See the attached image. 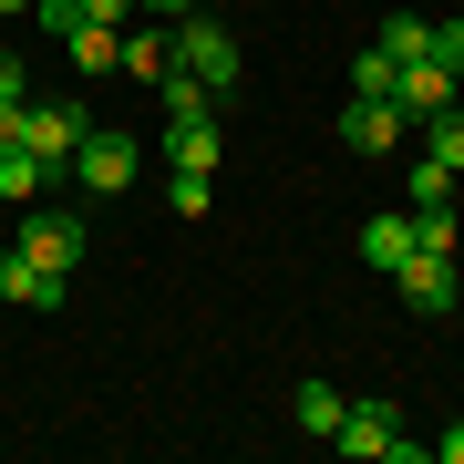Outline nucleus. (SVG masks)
<instances>
[{
  "label": "nucleus",
  "mask_w": 464,
  "mask_h": 464,
  "mask_svg": "<svg viewBox=\"0 0 464 464\" xmlns=\"http://www.w3.org/2000/svg\"><path fill=\"white\" fill-rule=\"evenodd\" d=\"M114 72H134V83H166V32H124V63Z\"/></svg>",
  "instance_id": "f3484780"
},
{
  "label": "nucleus",
  "mask_w": 464,
  "mask_h": 464,
  "mask_svg": "<svg viewBox=\"0 0 464 464\" xmlns=\"http://www.w3.org/2000/svg\"><path fill=\"white\" fill-rule=\"evenodd\" d=\"M63 289H72V279H52L42 258L0 248V299H11V310H63Z\"/></svg>",
  "instance_id": "1a4fd4ad"
},
{
  "label": "nucleus",
  "mask_w": 464,
  "mask_h": 464,
  "mask_svg": "<svg viewBox=\"0 0 464 464\" xmlns=\"http://www.w3.org/2000/svg\"><path fill=\"white\" fill-rule=\"evenodd\" d=\"M331 444H341V454H362V464H413V454H423L413 433H402V413H392V402H351Z\"/></svg>",
  "instance_id": "7ed1b4c3"
},
{
  "label": "nucleus",
  "mask_w": 464,
  "mask_h": 464,
  "mask_svg": "<svg viewBox=\"0 0 464 464\" xmlns=\"http://www.w3.org/2000/svg\"><path fill=\"white\" fill-rule=\"evenodd\" d=\"M83 21H134V0H83Z\"/></svg>",
  "instance_id": "393cba45"
},
{
  "label": "nucleus",
  "mask_w": 464,
  "mask_h": 464,
  "mask_svg": "<svg viewBox=\"0 0 464 464\" xmlns=\"http://www.w3.org/2000/svg\"><path fill=\"white\" fill-rule=\"evenodd\" d=\"M423 155L464 176V103H444V114H423Z\"/></svg>",
  "instance_id": "dca6fc26"
},
{
  "label": "nucleus",
  "mask_w": 464,
  "mask_h": 464,
  "mask_svg": "<svg viewBox=\"0 0 464 464\" xmlns=\"http://www.w3.org/2000/svg\"><path fill=\"white\" fill-rule=\"evenodd\" d=\"M11 134H21V103H0V145H11Z\"/></svg>",
  "instance_id": "bb28decb"
},
{
  "label": "nucleus",
  "mask_w": 464,
  "mask_h": 464,
  "mask_svg": "<svg viewBox=\"0 0 464 464\" xmlns=\"http://www.w3.org/2000/svg\"><path fill=\"white\" fill-rule=\"evenodd\" d=\"M21 11H32V0H0V21H21Z\"/></svg>",
  "instance_id": "cd10ccee"
},
{
  "label": "nucleus",
  "mask_w": 464,
  "mask_h": 464,
  "mask_svg": "<svg viewBox=\"0 0 464 464\" xmlns=\"http://www.w3.org/2000/svg\"><path fill=\"white\" fill-rule=\"evenodd\" d=\"M454 197V166H433V155H423V166H413V207H444Z\"/></svg>",
  "instance_id": "412c9836"
},
{
  "label": "nucleus",
  "mask_w": 464,
  "mask_h": 464,
  "mask_svg": "<svg viewBox=\"0 0 464 464\" xmlns=\"http://www.w3.org/2000/svg\"><path fill=\"white\" fill-rule=\"evenodd\" d=\"M392 289H402V310H413V320H454V299H464V279H454L444 248H413V258L392 268Z\"/></svg>",
  "instance_id": "20e7f679"
},
{
  "label": "nucleus",
  "mask_w": 464,
  "mask_h": 464,
  "mask_svg": "<svg viewBox=\"0 0 464 464\" xmlns=\"http://www.w3.org/2000/svg\"><path fill=\"white\" fill-rule=\"evenodd\" d=\"M433 63H444L454 83H464V21H433Z\"/></svg>",
  "instance_id": "4be33fe9"
},
{
  "label": "nucleus",
  "mask_w": 464,
  "mask_h": 464,
  "mask_svg": "<svg viewBox=\"0 0 464 464\" xmlns=\"http://www.w3.org/2000/svg\"><path fill=\"white\" fill-rule=\"evenodd\" d=\"M155 93H166V124H176V114H217V93H207V83H186V72H166Z\"/></svg>",
  "instance_id": "6ab92c4d"
},
{
  "label": "nucleus",
  "mask_w": 464,
  "mask_h": 464,
  "mask_svg": "<svg viewBox=\"0 0 464 464\" xmlns=\"http://www.w3.org/2000/svg\"><path fill=\"white\" fill-rule=\"evenodd\" d=\"M134 11H155V21H186V11H207V0H134Z\"/></svg>",
  "instance_id": "b1692460"
},
{
  "label": "nucleus",
  "mask_w": 464,
  "mask_h": 464,
  "mask_svg": "<svg viewBox=\"0 0 464 464\" xmlns=\"http://www.w3.org/2000/svg\"><path fill=\"white\" fill-rule=\"evenodd\" d=\"M372 42L392 52V63H433V21H413V11H392V21H382Z\"/></svg>",
  "instance_id": "2eb2a0df"
},
{
  "label": "nucleus",
  "mask_w": 464,
  "mask_h": 464,
  "mask_svg": "<svg viewBox=\"0 0 464 464\" xmlns=\"http://www.w3.org/2000/svg\"><path fill=\"white\" fill-rule=\"evenodd\" d=\"M63 52H72V72H114L124 63V32H114V21H72Z\"/></svg>",
  "instance_id": "f8f14e48"
},
{
  "label": "nucleus",
  "mask_w": 464,
  "mask_h": 464,
  "mask_svg": "<svg viewBox=\"0 0 464 464\" xmlns=\"http://www.w3.org/2000/svg\"><path fill=\"white\" fill-rule=\"evenodd\" d=\"M299 433H341V413H351V392H331V382H299Z\"/></svg>",
  "instance_id": "4468645a"
},
{
  "label": "nucleus",
  "mask_w": 464,
  "mask_h": 464,
  "mask_svg": "<svg viewBox=\"0 0 464 464\" xmlns=\"http://www.w3.org/2000/svg\"><path fill=\"white\" fill-rule=\"evenodd\" d=\"M166 72H186V83H207V93H227V83H237V32H227V21H207V11H186L176 32H166Z\"/></svg>",
  "instance_id": "f257e3e1"
},
{
  "label": "nucleus",
  "mask_w": 464,
  "mask_h": 464,
  "mask_svg": "<svg viewBox=\"0 0 464 464\" xmlns=\"http://www.w3.org/2000/svg\"><path fill=\"white\" fill-rule=\"evenodd\" d=\"M433 454H444V464H464V423H444V444H433Z\"/></svg>",
  "instance_id": "a878e982"
},
{
  "label": "nucleus",
  "mask_w": 464,
  "mask_h": 464,
  "mask_svg": "<svg viewBox=\"0 0 464 464\" xmlns=\"http://www.w3.org/2000/svg\"><path fill=\"white\" fill-rule=\"evenodd\" d=\"M11 145H32L52 176H72V145H83V103H21V134Z\"/></svg>",
  "instance_id": "423d86ee"
},
{
  "label": "nucleus",
  "mask_w": 464,
  "mask_h": 464,
  "mask_svg": "<svg viewBox=\"0 0 464 464\" xmlns=\"http://www.w3.org/2000/svg\"><path fill=\"white\" fill-rule=\"evenodd\" d=\"M21 258H42L52 279H72L83 268V217H63V207H21V237H11Z\"/></svg>",
  "instance_id": "39448f33"
},
{
  "label": "nucleus",
  "mask_w": 464,
  "mask_h": 464,
  "mask_svg": "<svg viewBox=\"0 0 464 464\" xmlns=\"http://www.w3.org/2000/svg\"><path fill=\"white\" fill-rule=\"evenodd\" d=\"M392 72H402V63H392V52H382V42H372V52H362V63H351V93H392Z\"/></svg>",
  "instance_id": "aec40b11"
},
{
  "label": "nucleus",
  "mask_w": 464,
  "mask_h": 464,
  "mask_svg": "<svg viewBox=\"0 0 464 464\" xmlns=\"http://www.w3.org/2000/svg\"><path fill=\"white\" fill-rule=\"evenodd\" d=\"M166 166L176 176H217V114H176L166 124Z\"/></svg>",
  "instance_id": "9d476101"
},
{
  "label": "nucleus",
  "mask_w": 464,
  "mask_h": 464,
  "mask_svg": "<svg viewBox=\"0 0 464 464\" xmlns=\"http://www.w3.org/2000/svg\"><path fill=\"white\" fill-rule=\"evenodd\" d=\"M382 103H392L402 124H423V114H444V103H464V83H454L444 63H402V72H392V93H382Z\"/></svg>",
  "instance_id": "0eeeda50"
},
{
  "label": "nucleus",
  "mask_w": 464,
  "mask_h": 464,
  "mask_svg": "<svg viewBox=\"0 0 464 464\" xmlns=\"http://www.w3.org/2000/svg\"><path fill=\"white\" fill-rule=\"evenodd\" d=\"M362 258L372 268H402V258H413V217H362Z\"/></svg>",
  "instance_id": "ddd939ff"
},
{
  "label": "nucleus",
  "mask_w": 464,
  "mask_h": 464,
  "mask_svg": "<svg viewBox=\"0 0 464 464\" xmlns=\"http://www.w3.org/2000/svg\"><path fill=\"white\" fill-rule=\"evenodd\" d=\"M134 166H145V145H134L124 124H83V145H72V186H83V197H124Z\"/></svg>",
  "instance_id": "f03ea898"
},
{
  "label": "nucleus",
  "mask_w": 464,
  "mask_h": 464,
  "mask_svg": "<svg viewBox=\"0 0 464 464\" xmlns=\"http://www.w3.org/2000/svg\"><path fill=\"white\" fill-rule=\"evenodd\" d=\"M413 248H444L454 258V197L444 207H413Z\"/></svg>",
  "instance_id": "a211bd4d"
},
{
  "label": "nucleus",
  "mask_w": 464,
  "mask_h": 464,
  "mask_svg": "<svg viewBox=\"0 0 464 464\" xmlns=\"http://www.w3.org/2000/svg\"><path fill=\"white\" fill-rule=\"evenodd\" d=\"M341 145H351V155H392V145H402V114H392L382 93H351V103H341Z\"/></svg>",
  "instance_id": "6e6552de"
},
{
  "label": "nucleus",
  "mask_w": 464,
  "mask_h": 464,
  "mask_svg": "<svg viewBox=\"0 0 464 464\" xmlns=\"http://www.w3.org/2000/svg\"><path fill=\"white\" fill-rule=\"evenodd\" d=\"M0 103H32V72H21V52H0Z\"/></svg>",
  "instance_id": "5701e85b"
},
{
  "label": "nucleus",
  "mask_w": 464,
  "mask_h": 464,
  "mask_svg": "<svg viewBox=\"0 0 464 464\" xmlns=\"http://www.w3.org/2000/svg\"><path fill=\"white\" fill-rule=\"evenodd\" d=\"M52 186H63V176H52L32 145H0V207H42Z\"/></svg>",
  "instance_id": "9b49d317"
}]
</instances>
